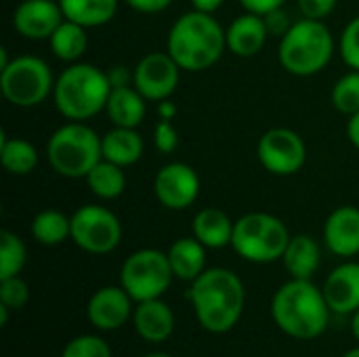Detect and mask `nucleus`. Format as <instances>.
<instances>
[{"instance_id":"nucleus-19","label":"nucleus","mask_w":359,"mask_h":357,"mask_svg":"<svg viewBox=\"0 0 359 357\" xmlns=\"http://www.w3.org/2000/svg\"><path fill=\"white\" fill-rule=\"evenodd\" d=\"M225 36H227V48L236 57L248 59L263 50V46L267 44V38L271 34L267 29L263 15L246 11L244 15L236 17L229 23V27L225 29Z\"/></svg>"},{"instance_id":"nucleus-2","label":"nucleus","mask_w":359,"mask_h":357,"mask_svg":"<svg viewBox=\"0 0 359 357\" xmlns=\"http://www.w3.org/2000/svg\"><path fill=\"white\" fill-rule=\"evenodd\" d=\"M332 309L311 280L290 278L271 299V318L276 326L290 339L313 341L320 339L330 324Z\"/></svg>"},{"instance_id":"nucleus-17","label":"nucleus","mask_w":359,"mask_h":357,"mask_svg":"<svg viewBox=\"0 0 359 357\" xmlns=\"http://www.w3.org/2000/svg\"><path fill=\"white\" fill-rule=\"evenodd\" d=\"M322 290L332 314L353 316L359 309V263L349 261L334 267L324 280Z\"/></svg>"},{"instance_id":"nucleus-39","label":"nucleus","mask_w":359,"mask_h":357,"mask_svg":"<svg viewBox=\"0 0 359 357\" xmlns=\"http://www.w3.org/2000/svg\"><path fill=\"white\" fill-rule=\"evenodd\" d=\"M286 0H240V4L248 11V13H257V15H267L276 8H282Z\"/></svg>"},{"instance_id":"nucleus-43","label":"nucleus","mask_w":359,"mask_h":357,"mask_svg":"<svg viewBox=\"0 0 359 357\" xmlns=\"http://www.w3.org/2000/svg\"><path fill=\"white\" fill-rule=\"evenodd\" d=\"M158 116H160L162 120H172V118L177 116L175 103H170L168 99H166V101H160V103H158Z\"/></svg>"},{"instance_id":"nucleus-4","label":"nucleus","mask_w":359,"mask_h":357,"mask_svg":"<svg viewBox=\"0 0 359 357\" xmlns=\"http://www.w3.org/2000/svg\"><path fill=\"white\" fill-rule=\"evenodd\" d=\"M111 93L107 72L93 63H69L55 80L53 101L57 112L74 122H86L105 112Z\"/></svg>"},{"instance_id":"nucleus-21","label":"nucleus","mask_w":359,"mask_h":357,"mask_svg":"<svg viewBox=\"0 0 359 357\" xmlns=\"http://www.w3.org/2000/svg\"><path fill=\"white\" fill-rule=\"evenodd\" d=\"M145 143L137 128L114 126L101 137V154L103 160H109L122 168L137 164L143 158Z\"/></svg>"},{"instance_id":"nucleus-40","label":"nucleus","mask_w":359,"mask_h":357,"mask_svg":"<svg viewBox=\"0 0 359 357\" xmlns=\"http://www.w3.org/2000/svg\"><path fill=\"white\" fill-rule=\"evenodd\" d=\"M107 78L111 82V88L116 86H130L133 84V72L124 65H114L107 69Z\"/></svg>"},{"instance_id":"nucleus-46","label":"nucleus","mask_w":359,"mask_h":357,"mask_svg":"<svg viewBox=\"0 0 359 357\" xmlns=\"http://www.w3.org/2000/svg\"><path fill=\"white\" fill-rule=\"evenodd\" d=\"M141 357H172L168 356V353H164V351H151V353H145V356Z\"/></svg>"},{"instance_id":"nucleus-25","label":"nucleus","mask_w":359,"mask_h":357,"mask_svg":"<svg viewBox=\"0 0 359 357\" xmlns=\"http://www.w3.org/2000/svg\"><path fill=\"white\" fill-rule=\"evenodd\" d=\"M65 19L80 25L99 27L109 23L118 13V0H59Z\"/></svg>"},{"instance_id":"nucleus-36","label":"nucleus","mask_w":359,"mask_h":357,"mask_svg":"<svg viewBox=\"0 0 359 357\" xmlns=\"http://www.w3.org/2000/svg\"><path fill=\"white\" fill-rule=\"evenodd\" d=\"M337 2L339 0H297L301 15L307 19H318V21L326 19L334 11Z\"/></svg>"},{"instance_id":"nucleus-34","label":"nucleus","mask_w":359,"mask_h":357,"mask_svg":"<svg viewBox=\"0 0 359 357\" xmlns=\"http://www.w3.org/2000/svg\"><path fill=\"white\" fill-rule=\"evenodd\" d=\"M339 50H341L343 61L351 69L359 72V17L351 19L345 25V29L341 34V40H339Z\"/></svg>"},{"instance_id":"nucleus-45","label":"nucleus","mask_w":359,"mask_h":357,"mask_svg":"<svg viewBox=\"0 0 359 357\" xmlns=\"http://www.w3.org/2000/svg\"><path fill=\"white\" fill-rule=\"evenodd\" d=\"M8 307H4L2 303H0V326H6V322H8Z\"/></svg>"},{"instance_id":"nucleus-23","label":"nucleus","mask_w":359,"mask_h":357,"mask_svg":"<svg viewBox=\"0 0 359 357\" xmlns=\"http://www.w3.org/2000/svg\"><path fill=\"white\" fill-rule=\"evenodd\" d=\"M233 227H236V221H231L227 213L210 206V208H202L194 217L191 234L208 250H219V248L231 246Z\"/></svg>"},{"instance_id":"nucleus-32","label":"nucleus","mask_w":359,"mask_h":357,"mask_svg":"<svg viewBox=\"0 0 359 357\" xmlns=\"http://www.w3.org/2000/svg\"><path fill=\"white\" fill-rule=\"evenodd\" d=\"M61 357H111V349L99 335H80L63 347Z\"/></svg>"},{"instance_id":"nucleus-26","label":"nucleus","mask_w":359,"mask_h":357,"mask_svg":"<svg viewBox=\"0 0 359 357\" xmlns=\"http://www.w3.org/2000/svg\"><path fill=\"white\" fill-rule=\"evenodd\" d=\"M50 42V50L59 61L65 63H76L80 61V57L86 53L88 46V36H86V27L65 19L48 38Z\"/></svg>"},{"instance_id":"nucleus-1","label":"nucleus","mask_w":359,"mask_h":357,"mask_svg":"<svg viewBox=\"0 0 359 357\" xmlns=\"http://www.w3.org/2000/svg\"><path fill=\"white\" fill-rule=\"evenodd\" d=\"M187 301L202 330L227 335L244 314L246 288L240 276L225 267L204 269L187 288Z\"/></svg>"},{"instance_id":"nucleus-10","label":"nucleus","mask_w":359,"mask_h":357,"mask_svg":"<svg viewBox=\"0 0 359 357\" xmlns=\"http://www.w3.org/2000/svg\"><path fill=\"white\" fill-rule=\"evenodd\" d=\"M88 255H109L122 242L120 219L101 204H84L72 215V238Z\"/></svg>"},{"instance_id":"nucleus-16","label":"nucleus","mask_w":359,"mask_h":357,"mask_svg":"<svg viewBox=\"0 0 359 357\" xmlns=\"http://www.w3.org/2000/svg\"><path fill=\"white\" fill-rule=\"evenodd\" d=\"M324 244L341 259L359 255V208L339 206L328 215L324 223Z\"/></svg>"},{"instance_id":"nucleus-28","label":"nucleus","mask_w":359,"mask_h":357,"mask_svg":"<svg viewBox=\"0 0 359 357\" xmlns=\"http://www.w3.org/2000/svg\"><path fill=\"white\" fill-rule=\"evenodd\" d=\"M86 185L99 200H116L126 189L124 168L101 158L95 164V168L86 175Z\"/></svg>"},{"instance_id":"nucleus-5","label":"nucleus","mask_w":359,"mask_h":357,"mask_svg":"<svg viewBox=\"0 0 359 357\" xmlns=\"http://www.w3.org/2000/svg\"><path fill=\"white\" fill-rule=\"evenodd\" d=\"M334 55V36L324 21L307 19L294 21L290 29L280 38L278 61L280 65L299 78L320 74Z\"/></svg>"},{"instance_id":"nucleus-3","label":"nucleus","mask_w":359,"mask_h":357,"mask_svg":"<svg viewBox=\"0 0 359 357\" xmlns=\"http://www.w3.org/2000/svg\"><path fill=\"white\" fill-rule=\"evenodd\" d=\"M166 46L170 57L185 72H202L212 67L227 48L223 25L202 11H189L170 25Z\"/></svg>"},{"instance_id":"nucleus-6","label":"nucleus","mask_w":359,"mask_h":357,"mask_svg":"<svg viewBox=\"0 0 359 357\" xmlns=\"http://www.w3.org/2000/svg\"><path fill=\"white\" fill-rule=\"evenodd\" d=\"M101 158V137L84 122L69 120L59 126L46 143L50 168L65 179H86Z\"/></svg>"},{"instance_id":"nucleus-8","label":"nucleus","mask_w":359,"mask_h":357,"mask_svg":"<svg viewBox=\"0 0 359 357\" xmlns=\"http://www.w3.org/2000/svg\"><path fill=\"white\" fill-rule=\"evenodd\" d=\"M53 88L50 67L36 55H17L0 67L2 97L15 107H36L53 95Z\"/></svg>"},{"instance_id":"nucleus-9","label":"nucleus","mask_w":359,"mask_h":357,"mask_svg":"<svg viewBox=\"0 0 359 357\" xmlns=\"http://www.w3.org/2000/svg\"><path fill=\"white\" fill-rule=\"evenodd\" d=\"M175 280L168 255L158 248H141L126 257L120 269V286L135 303L162 299Z\"/></svg>"},{"instance_id":"nucleus-12","label":"nucleus","mask_w":359,"mask_h":357,"mask_svg":"<svg viewBox=\"0 0 359 357\" xmlns=\"http://www.w3.org/2000/svg\"><path fill=\"white\" fill-rule=\"evenodd\" d=\"M179 63L170 57V53H147L133 72V86L147 101H166L179 86L181 78Z\"/></svg>"},{"instance_id":"nucleus-13","label":"nucleus","mask_w":359,"mask_h":357,"mask_svg":"<svg viewBox=\"0 0 359 357\" xmlns=\"http://www.w3.org/2000/svg\"><path fill=\"white\" fill-rule=\"evenodd\" d=\"M154 194L164 208L185 210L200 196V177L185 162H168L156 173Z\"/></svg>"},{"instance_id":"nucleus-41","label":"nucleus","mask_w":359,"mask_h":357,"mask_svg":"<svg viewBox=\"0 0 359 357\" xmlns=\"http://www.w3.org/2000/svg\"><path fill=\"white\" fill-rule=\"evenodd\" d=\"M223 2L225 0H191V6L196 8V11H202V13H215V11H219L221 6H223Z\"/></svg>"},{"instance_id":"nucleus-20","label":"nucleus","mask_w":359,"mask_h":357,"mask_svg":"<svg viewBox=\"0 0 359 357\" xmlns=\"http://www.w3.org/2000/svg\"><path fill=\"white\" fill-rule=\"evenodd\" d=\"M105 114L114 126L137 128L147 114V99L130 84V86H116L109 93Z\"/></svg>"},{"instance_id":"nucleus-22","label":"nucleus","mask_w":359,"mask_h":357,"mask_svg":"<svg viewBox=\"0 0 359 357\" xmlns=\"http://www.w3.org/2000/svg\"><path fill=\"white\" fill-rule=\"evenodd\" d=\"M284 269L294 280H311L322 263L320 244L309 234L292 236L282 257Z\"/></svg>"},{"instance_id":"nucleus-47","label":"nucleus","mask_w":359,"mask_h":357,"mask_svg":"<svg viewBox=\"0 0 359 357\" xmlns=\"http://www.w3.org/2000/svg\"><path fill=\"white\" fill-rule=\"evenodd\" d=\"M343 357H359V347H353V349H349L347 353Z\"/></svg>"},{"instance_id":"nucleus-14","label":"nucleus","mask_w":359,"mask_h":357,"mask_svg":"<svg viewBox=\"0 0 359 357\" xmlns=\"http://www.w3.org/2000/svg\"><path fill=\"white\" fill-rule=\"evenodd\" d=\"M135 301L122 286H103L95 290L86 305V318L93 328L111 332L133 320Z\"/></svg>"},{"instance_id":"nucleus-18","label":"nucleus","mask_w":359,"mask_h":357,"mask_svg":"<svg viewBox=\"0 0 359 357\" xmlns=\"http://www.w3.org/2000/svg\"><path fill=\"white\" fill-rule=\"evenodd\" d=\"M135 332L151 345H160L168 341L175 332V314L168 303L162 299H149L135 303L133 311Z\"/></svg>"},{"instance_id":"nucleus-31","label":"nucleus","mask_w":359,"mask_h":357,"mask_svg":"<svg viewBox=\"0 0 359 357\" xmlns=\"http://www.w3.org/2000/svg\"><path fill=\"white\" fill-rule=\"evenodd\" d=\"M332 105L345 114V116H353L359 112V72L351 69L349 74H345L343 78L337 80V84L332 86Z\"/></svg>"},{"instance_id":"nucleus-15","label":"nucleus","mask_w":359,"mask_h":357,"mask_svg":"<svg viewBox=\"0 0 359 357\" xmlns=\"http://www.w3.org/2000/svg\"><path fill=\"white\" fill-rule=\"evenodd\" d=\"M63 21L59 0H21L13 11V27L27 40H48Z\"/></svg>"},{"instance_id":"nucleus-44","label":"nucleus","mask_w":359,"mask_h":357,"mask_svg":"<svg viewBox=\"0 0 359 357\" xmlns=\"http://www.w3.org/2000/svg\"><path fill=\"white\" fill-rule=\"evenodd\" d=\"M351 330H353V337H355V341L359 343V309L351 316Z\"/></svg>"},{"instance_id":"nucleus-35","label":"nucleus","mask_w":359,"mask_h":357,"mask_svg":"<svg viewBox=\"0 0 359 357\" xmlns=\"http://www.w3.org/2000/svg\"><path fill=\"white\" fill-rule=\"evenodd\" d=\"M154 145L160 154H172L179 145V133L172 126V120H162L154 128Z\"/></svg>"},{"instance_id":"nucleus-42","label":"nucleus","mask_w":359,"mask_h":357,"mask_svg":"<svg viewBox=\"0 0 359 357\" xmlns=\"http://www.w3.org/2000/svg\"><path fill=\"white\" fill-rule=\"evenodd\" d=\"M347 137H349L351 145L359 149V112L358 114H353V116H349V122H347Z\"/></svg>"},{"instance_id":"nucleus-30","label":"nucleus","mask_w":359,"mask_h":357,"mask_svg":"<svg viewBox=\"0 0 359 357\" xmlns=\"http://www.w3.org/2000/svg\"><path fill=\"white\" fill-rule=\"evenodd\" d=\"M25 263H27V248L23 240L13 231L2 229L0 231V280L21 276Z\"/></svg>"},{"instance_id":"nucleus-29","label":"nucleus","mask_w":359,"mask_h":357,"mask_svg":"<svg viewBox=\"0 0 359 357\" xmlns=\"http://www.w3.org/2000/svg\"><path fill=\"white\" fill-rule=\"evenodd\" d=\"M0 160L6 173L25 177L38 164V149L23 137H2Z\"/></svg>"},{"instance_id":"nucleus-38","label":"nucleus","mask_w":359,"mask_h":357,"mask_svg":"<svg viewBox=\"0 0 359 357\" xmlns=\"http://www.w3.org/2000/svg\"><path fill=\"white\" fill-rule=\"evenodd\" d=\"M122 2H126L130 8H135L139 13H145V15L162 13L172 4V0H122Z\"/></svg>"},{"instance_id":"nucleus-27","label":"nucleus","mask_w":359,"mask_h":357,"mask_svg":"<svg viewBox=\"0 0 359 357\" xmlns=\"http://www.w3.org/2000/svg\"><path fill=\"white\" fill-rule=\"evenodd\" d=\"M32 238L42 244V246H59L65 240L72 238V217H67L61 210L55 208H46L40 210L32 225H29Z\"/></svg>"},{"instance_id":"nucleus-33","label":"nucleus","mask_w":359,"mask_h":357,"mask_svg":"<svg viewBox=\"0 0 359 357\" xmlns=\"http://www.w3.org/2000/svg\"><path fill=\"white\" fill-rule=\"evenodd\" d=\"M29 301V286L21 276L0 280V303L8 309H21Z\"/></svg>"},{"instance_id":"nucleus-7","label":"nucleus","mask_w":359,"mask_h":357,"mask_svg":"<svg viewBox=\"0 0 359 357\" xmlns=\"http://www.w3.org/2000/svg\"><path fill=\"white\" fill-rule=\"evenodd\" d=\"M290 238L292 236L280 217L269 213H248L236 221L231 248L244 261L265 265L282 261Z\"/></svg>"},{"instance_id":"nucleus-37","label":"nucleus","mask_w":359,"mask_h":357,"mask_svg":"<svg viewBox=\"0 0 359 357\" xmlns=\"http://www.w3.org/2000/svg\"><path fill=\"white\" fill-rule=\"evenodd\" d=\"M265 17V23H267V29H269V34L271 36H284L288 29H290V17H288V13H284V6L282 8H276V11H271V13H267V15H263Z\"/></svg>"},{"instance_id":"nucleus-24","label":"nucleus","mask_w":359,"mask_h":357,"mask_svg":"<svg viewBox=\"0 0 359 357\" xmlns=\"http://www.w3.org/2000/svg\"><path fill=\"white\" fill-rule=\"evenodd\" d=\"M206 246L191 238H179L168 248V261L177 280L194 282L206 269Z\"/></svg>"},{"instance_id":"nucleus-11","label":"nucleus","mask_w":359,"mask_h":357,"mask_svg":"<svg viewBox=\"0 0 359 357\" xmlns=\"http://www.w3.org/2000/svg\"><path fill=\"white\" fill-rule=\"evenodd\" d=\"M259 162L265 170L278 177L297 175L307 162V145L292 128H269L257 145Z\"/></svg>"}]
</instances>
